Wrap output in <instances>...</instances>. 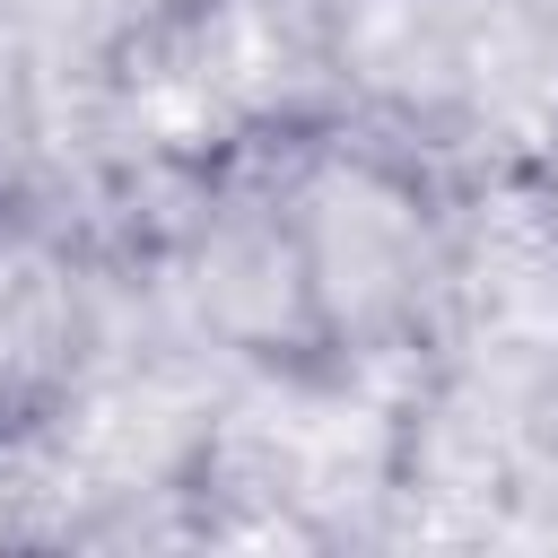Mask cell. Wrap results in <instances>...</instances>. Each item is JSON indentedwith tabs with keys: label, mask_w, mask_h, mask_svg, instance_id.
<instances>
[{
	"label": "cell",
	"mask_w": 558,
	"mask_h": 558,
	"mask_svg": "<svg viewBox=\"0 0 558 558\" xmlns=\"http://www.w3.org/2000/svg\"><path fill=\"white\" fill-rule=\"evenodd\" d=\"M453 201L418 140L357 113L235 131L192 192V305L279 384H357L427 331Z\"/></svg>",
	"instance_id": "1"
},
{
	"label": "cell",
	"mask_w": 558,
	"mask_h": 558,
	"mask_svg": "<svg viewBox=\"0 0 558 558\" xmlns=\"http://www.w3.org/2000/svg\"><path fill=\"white\" fill-rule=\"evenodd\" d=\"M96 357V270L78 235L26 201L0 192V462L44 445Z\"/></svg>",
	"instance_id": "2"
}]
</instances>
